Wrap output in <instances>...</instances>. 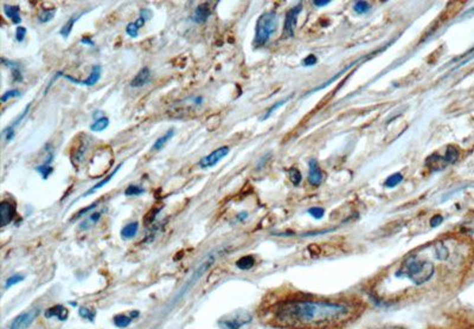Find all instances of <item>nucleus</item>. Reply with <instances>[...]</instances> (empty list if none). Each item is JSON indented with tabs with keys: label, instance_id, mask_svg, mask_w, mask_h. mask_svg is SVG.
Listing matches in <instances>:
<instances>
[{
	"label": "nucleus",
	"instance_id": "nucleus-48",
	"mask_svg": "<svg viewBox=\"0 0 474 329\" xmlns=\"http://www.w3.org/2000/svg\"><path fill=\"white\" fill-rule=\"evenodd\" d=\"M248 218V213L247 212H241L240 215L237 216V220H240V222H243V220H245Z\"/></svg>",
	"mask_w": 474,
	"mask_h": 329
},
{
	"label": "nucleus",
	"instance_id": "nucleus-19",
	"mask_svg": "<svg viewBox=\"0 0 474 329\" xmlns=\"http://www.w3.org/2000/svg\"><path fill=\"white\" fill-rule=\"evenodd\" d=\"M83 15H84V12L74 13V15H72L71 17H70V18H69L68 20H66V23L64 24V25L62 26L61 31H59V34H61L62 37L68 38V37L70 36V33H71L72 27H74V25H75V23H76L77 20H79Z\"/></svg>",
	"mask_w": 474,
	"mask_h": 329
},
{
	"label": "nucleus",
	"instance_id": "nucleus-31",
	"mask_svg": "<svg viewBox=\"0 0 474 329\" xmlns=\"http://www.w3.org/2000/svg\"><path fill=\"white\" fill-rule=\"evenodd\" d=\"M133 320H134V318H133L132 316H127V315L120 314V315H117V316L114 317L113 321H114V324L117 325V327L125 328V327H127V325L131 324Z\"/></svg>",
	"mask_w": 474,
	"mask_h": 329
},
{
	"label": "nucleus",
	"instance_id": "nucleus-27",
	"mask_svg": "<svg viewBox=\"0 0 474 329\" xmlns=\"http://www.w3.org/2000/svg\"><path fill=\"white\" fill-rule=\"evenodd\" d=\"M254 264H255V258L252 256H249V255L248 256H243L236 262L237 268L241 269V270H249V269H251L252 267H254Z\"/></svg>",
	"mask_w": 474,
	"mask_h": 329
},
{
	"label": "nucleus",
	"instance_id": "nucleus-13",
	"mask_svg": "<svg viewBox=\"0 0 474 329\" xmlns=\"http://www.w3.org/2000/svg\"><path fill=\"white\" fill-rule=\"evenodd\" d=\"M151 77H152V73H151V70L149 66H143L142 69L139 70V72L134 76V78L131 80V86L132 88H142L143 86H146L147 83L151 80Z\"/></svg>",
	"mask_w": 474,
	"mask_h": 329
},
{
	"label": "nucleus",
	"instance_id": "nucleus-7",
	"mask_svg": "<svg viewBox=\"0 0 474 329\" xmlns=\"http://www.w3.org/2000/svg\"><path fill=\"white\" fill-rule=\"evenodd\" d=\"M301 9L303 6L299 4L296 8L290 9L286 15V19H284V26H283V32H282V38H290L294 36V30H296L297 26V20H298V16L300 15Z\"/></svg>",
	"mask_w": 474,
	"mask_h": 329
},
{
	"label": "nucleus",
	"instance_id": "nucleus-8",
	"mask_svg": "<svg viewBox=\"0 0 474 329\" xmlns=\"http://www.w3.org/2000/svg\"><path fill=\"white\" fill-rule=\"evenodd\" d=\"M38 315H40V309L25 311V313L18 315V316L11 322V324L9 325L8 329H26L32 323L34 318H36Z\"/></svg>",
	"mask_w": 474,
	"mask_h": 329
},
{
	"label": "nucleus",
	"instance_id": "nucleus-44",
	"mask_svg": "<svg viewBox=\"0 0 474 329\" xmlns=\"http://www.w3.org/2000/svg\"><path fill=\"white\" fill-rule=\"evenodd\" d=\"M139 17H141V18H143L147 22V20H150L153 17V12L151 11L150 9H141V10H140V16Z\"/></svg>",
	"mask_w": 474,
	"mask_h": 329
},
{
	"label": "nucleus",
	"instance_id": "nucleus-1",
	"mask_svg": "<svg viewBox=\"0 0 474 329\" xmlns=\"http://www.w3.org/2000/svg\"><path fill=\"white\" fill-rule=\"evenodd\" d=\"M274 321L294 329H329L349 321L353 315L350 304L332 301L292 300L277 304Z\"/></svg>",
	"mask_w": 474,
	"mask_h": 329
},
{
	"label": "nucleus",
	"instance_id": "nucleus-29",
	"mask_svg": "<svg viewBox=\"0 0 474 329\" xmlns=\"http://www.w3.org/2000/svg\"><path fill=\"white\" fill-rule=\"evenodd\" d=\"M445 159H446V161H447L448 164L455 163L459 159V150H458V148H456V147H454V146H448L447 150H446Z\"/></svg>",
	"mask_w": 474,
	"mask_h": 329
},
{
	"label": "nucleus",
	"instance_id": "nucleus-34",
	"mask_svg": "<svg viewBox=\"0 0 474 329\" xmlns=\"http://www.w3.org/2000/svg\"><path fill=\"white\" fill-rule=\"evenodd\" d=\"M287 173H288L289 180L292 181L294 186H299L301 183V179H303V176H301L300 171L298 169H290L287 171Z\"/></svg>",
	"mask_w": 474,
	"mask_h": 329
},
{
	"label": "nucleus",
	"instance_id": "nucleus-46",
	"mask_svg": "<svg viewBox=\"0 0 474 329\" xmlns=\"http://www.w3.org/2000/svg\"><path fill=\"white\" fill-rule=\"evenodd\" d=\"M81 44L88 45V47H95V42L91 39L90 37H82V39H81Z\"/></svg>",
	"mask_w": 474,
	"mask_h": 329
},
{
	"label": "nucleus",
	"instance_id": "nucleus-25",
	"mask_svg": "<svg viewBox=\"0 0 474 329\" xmlns=\"http://www.w3.org/2000/svg\"><path fill=\"white\" fill-rule=\"evenodd\" d=\"M108 126H110V118L106 116H102V117L97 118V120H95L93 124L90 125V131L94 133H100V132H103L104 129H107Z\"/></svg>",
	"mask_w": 474,
	"mask_h": 329
},
{
	"label": "nucleus",
	"instance_id": "nucleus-32",
	"mask_svg": "<svg viewBox=\"0 0 474 329\" xmlns=\"http://www.w3.org/2000/svg\"><path fill=\"white\" fill-rule=\"evenodd\" d=\"M402 180H403L402 174L401 173H395V174H392V176L389 177L387 180H385L384 186L388 187V188H394V187L397 186L398 184H401Z\"/></svg>",
	"mask_w": 474,
	"mask_h": 329
},
{
	"label": "nucleus",
	"instance_id": "nucleus-18",
	"mask_svg": "<svg viewBox=\"0 0 474 329\" xmlns=\"http://www.w3.org/2000/svg\"><path fill=\"white\" fill-rule=\"evenodd\" d=\"M3 11H4L5 16L8 17L13 24L19 26V24L22 23V18H20V8L18 5L5 4L3 6Z\"/></svg>",
	"mask_w": 474,
	"mask_h": 329
},
{
	"label": "nucleus",
	"instance_id": "nucleus-36",
	"mask_svg": "<svg viewBox=\"0 0 474 329\" xmlns=\"http://www.w3.org/2000/svg\"><path fill=\"white\" fill-rule=\"evenodd\" d=\"M353 10L358 15H363V13L370 11V5H369L368 2H357L356 4H354Z\"/></svg>",
	"mask_w": 474,
	"mask_h": 329
},
{
	"label": "nucleus",
	"instance_id": "nucleus-24",
	"mask_svg": "<svg viewBox=\"0 0 474 329\" xmlns=\"http://www.w3.org/2000/svg\"><path fill=\"white\" fill-rule=\"evenodd\" d=\"M434 255L439 261H447L449 256H451L447 245H445L444 243H437L436 245H434Z\"/></svg>",
	"mask_w": 474,
	"mask_h": 329
},
{
	"label": "nucleus",
	"instance_id": "nucleus-4",
	"mask_svg": "<svg viewBox=\"0 0 474 329\" xmlns=\"http://www.w3.org/2000/svg\"><path fill=\"white\" fill-rule=\"evenodd\" d=\"M216 260V256H215V254L211 253V254H209L208 256H206L204 260H203L201 263H199L197 265V268L195 269L194 271H192V274L190 275V277L188 281H186V283L184 285L181 286V289L179 290V294H178V296L177 297H181L183 295H184V294H186L189 292L190 289L192 288V286H194L196 283L198 282V279L202 277L203 275L205 274L206 271L209 270L210 268L212 267V264H213V262H215Z\"/></svg>",
	"mask_w": 474,
	"mask_h": 329
},
{
	"label": "nucleus",
	"instance_id": "nucleus-45",
	"mask_svg": "<svg viewBox=\"0 0 474 329\" xmlns=\"http://www.w3.org/2000/svg\"><path fill=\"white\" fill-rule=\"evenodd\" d=\"M444 222V217L440 216V215H436V216H434L433 218L430 219V226L431 227H436L440 225V224Z\"/></svg>",
	"mask_w": 474,
	"mask_h": 329
},
{
	"label": "nucleus",
	"instance_id": "nucleus-39",
	"mask_svg": "<svg viewBox=\"0 0 474 329\" xmlns=\"http://www.w3.org/2000/svg\"><path fill=\"white\" fill-rule=\"evenodd\" d=\"M24 276L23 275H19V274H16V275H12L11 277L8 278V281H6V284H5V288L8 289L10 288V286H12V285H15L17 284V283H20L22 281H24Z\"/></svg>",
	"mask_w": 474,
	"mask_h": 329
},
{
	"label": "nucleus",
	"instance_id": "nucleus-37",
	"mask_svg": "<svg viewBox=\"0 0 474 329\" xmlns=\"http://www.w3.org/2000/svg\"><path fill=\"white\" fill-rule=\"evenodd\" d=\"M288 100H289V99H284V100H282V101H280V102H277V103H275V104H274V106H272V107H270V108H269V109H268V110H267V111H266V113H265V115H263V116L261 117V120H262V121H265V120H267V118H268V117H270V116H272V114L274 113V111H275L276 109H279V108H280L281 106H283V104H284V103H286V102H287V101H288Z\"/></svg>",
	"mask_w": 474,
	"mask_h": 329
},
{
	"label": "nucleus",
	"instance_id": "nucleus-21",
	"mask_svg": "<svg viewBox=\"0 0 474 329\" xmlns=\"http://www.w3.org/2000/svg\"><path fill=\"white\" fill-rule=\"evenodd\" d=\"M68 309H65L63 306H54L45 311V316L47 317H57L61 321H65L68 318Z\"/></svg>",
	"mask_w": 474,
	"mask_h": 329
},
{
	"label": "nucleus",
	"instance_id": "nucleus-9",
	"mask_svg": "<svg viewBox=\"0 0 474 329\" xmlns=\"http://www.w3.org/2000/svg\"><path fill=\"white\" fill-rule=\"evenodd\" d=\"M30 107H31V104H27V106L24 108V110L22 111V114L19 115V116H17V118H15V120L12 121V124L11 125H9L8 127H6L4 131H3L2 133V135H3V138L5 139V141L6 142H11L13 139H15V136H16V127L17 126H19L20 125V122H22L24 120V117L26 116V114L29 113V110H30Z\"/></svg>",
	"mask_w": 474,
	"mask_h": 329
},
{
	"label": "nucleus",
	"instance_id": "nucleus-33",
	"mask_svg": "<svg viewBox=\"0 0 474 329\" xmlns=\"http://www.w3.org/2000/svg\"><path fill=\"white\" fill-rule=\"evenodd\" d=\"M142 193H145V188L138 186V185H131V186H128L125 190L126 197H138V195H141Z\"/></svg>",
	"mask_w": 474,
	"mask_h": 329
},
{
	"label": "nucleus",
	"instance_id": "nucleus-30",
	"mask_svg": "<svg viewBox=\"0 0 474 329\" xmlns=\"http://www.w3.org/2000/svg\"><path fill=\"white\" fill-rule=\"evenodd\" d=\"M101 218V213L100 212H95L93 215H90L89 217H87V219L81 224V230H87L89 229L90 226H94L95 224L99 222Z\"/></svg>",
	"mask_w": 474,
	"mask_h": 329
},
{
	"label": "nucleus",
	"instance_id": "nucleus-28",
	"mask_svg": "<svg viewBox=\"0 0 474 329\" xmlns=\"http://www.w3.org/2000/svg\"><path fill=\"white\" fill-rule=\"evenodd\" d=\"M34 170H36L37 173H40V176L43 178L44 180H47L48 178L51 176V173L54 172V169H52L51 164L45 162L38 164V166L34 167Z\"/></svg>",
	"mask_w": 474,
	"mask_h": 329
},
{
	"label": "nucleus",
	"instance_id": "nucleus-12",
	"mask_svg": "<svg viewBox=\"0 0 474 329\" xmlns=\"http://www.w3.org/2000/svg\"><path fill=\"white\" fill-rule=\"evenodd\" d=\"M310 173H308V183H310L312 186H319L322 183V172L319 167V163L317 160L312 159L310 160Z\"/></svg>",
	"mask_w": 474,
	"mask_h": 329
},
{
	"label": "nucleus",
	"instance_id": "nucleus-47",
	"mask_svg": "<svg viewBox=\"0 0 474 329\" xmlns=\"http://www.w3.org/2000/svg\"><path fill=\"white\" fill-rule=\"evenodd\" d=\"M313 4L317 6V8H322V6H326V5H329L330 4V2L329 0H324V2H319V0H315V2H313Z\"/></svg>",
	"mask_w": 474,
	"mask_h": 329
},
{
	"label": "nucleus",
	"instance_id": "nucleus-2",
	"mask_svg": "<svg viewBox=\"0 0 474 329\" xmlns=\"http://www.w3.org/2000/svg\"><path fill=\"white\" fill-rule=\"evenodd\" d=\"M434 272L435 267L431 262L421 260L416 256H409L396 272V277H406L415 285H422L430 281Z\"/></svg>",
	"mask_w": 474,
	"mask_h": 329
},
{
	"label": "nucleus",
	"instance_id": "nucleus-3",
	"mask_svg": "<svg viewBox=\"0 0 474 329\" xmlns=\"http://www.w3.org/2000/svg\"><path fill=\"white\" fill-rule=\"evenodd\" d=\"M277 29V16L274 11L266 12L260 16L256 23L255 39L254 44L256 47H263L268 43L270 37Z\"/></svg>",
	"mask_w": 474,
	"mask_h": 329
},
{
	"label": "nucleus",
	"instance_id": "nucleus-43",
	"mask_svg": "<svg viewBox=\"0 0 474 329\" xmlns=\"http://www.w3.org/2000/svg\"><path fill=\"white\" fill-rule=\"evenodd\" d=\"M97 204H99V202H94V204H91L90 206H88L87 209H83V210H81V211H80L79 213H77V215H75V218H76V219H77V218H81V217H83L84 215H87L88 212L91 211V210H94L95 208H96Z\"/></svg>",
	"mask_w": 474,
	"mask_h": 329
},
{
	"label": "nucleus",
	"instance_id": "nucleus-35",
	"mask_svg": "<svg viewBox=\"0 0 474 329\" xmlns=\"http://www.w3.org/2000/svg\"><path fill=\"white\" fill-rule=\"evenodd\" d=\"M19 96H22V93H20L18 89H11L3 94L2 97H0V101H2L3 103H5L11 99H16V97H19Z\"/></svg>",
	"mask_w": 474,
	"mask_h": 329
},
{
	"label": "nucleus",
	"instance_id": "nucleus-26",
	"mask_svg": "<svg viewBox=\"0 0 474 329\" xmlns=\"http://www.w3.org/2000/svg\"><path fill=\"white\" fill-rule=\"evenodd\" d=\"M56 11H57V9H56V8L42 10L40 15H38V18H37V19H38V22H40L41 24L49 23V22H50V20H52V18H54V17H55Z\"/></svg>",
	"mask_w": 474,
	"mask_h": 329
},
{
	"label": "nucleus",
	"instance_id": "nucleus-20",
	"mask_svg": "<svg viewBox=\"0 0 474 329\" xmlns=\"http://www.w3.org/2000/svg\"><path fill=\"white\" fill-rule=\"evenodd\" d=\"M174 134H175L174 128L168 129V131L165 133L163 136H160V138H158L156 140V142L153 143V146H152V148H151V150H152V152H158V150L163 149L164 146L166 145L168 141H171V139L173 138Z\"/></svg>",
	"mask_w": 474,
	"mask_h": 329
},
{
	"label": "nucleus",
	"instance_id": "nucleus-11",
	"mask_svg": "<svg viewBox=\"0 0 474 329\" xmlns=\"http://www.w3.org/2000/svg\"><path fill=\"white\" fill-rule=\"evenodd\" d=\"M212 13L211 3H203L196 8L194 15L191 17V20L196 24H204L209 20L210 16Z\"/></svg>",
	"mask_w": 474,
	"mask_h": 329
},
{
	"label": "nucleus",
	"instance_id": "nucleus-40",
	"mask_svg": "<svg viewBox=\"0 0 474 329\" xmlns=\"http://www.w3.org/2000/svg\"><path fill=\"white\" fill-rule=\"evenodd\" d=\"M308 213L315 219H321L325 215V210L322 208H311L308 210Z\"/></svg>",
	"mask_w": 474,
	"mask_h": 329
},
{
	"label": "nucleus",
	"instance_id": "nucleus-41",
	"mask_svg": "<svg viewBox=\"0 0 474 329\" xmlns=\"http://www.w3.org/2000/svg\"><path fill=\"white\" fill-rule=\"evenodd\" d=\"M25 37H26V29L24 26L19 25L16 29V39H17V42L22 43V42H24V39H25Z\"/></svg>",
	"mask_w": 474,
	"mask_h": 329
},
{
	"label": "nucleus",
	"instance_id": "nucleus-22",
	"mask_svg": "<svg viewBox=\"0 0 474 329\" xmlns=\"http://www.w3.org/2000/svg\"><path fill=\"white\" fill-rule=\"evenodd\" d=\"M145 23H146V20L143 18H141V17H139L138 19L134 20V22L129 23L128 25L126 26V33H127L129 37L136 38V37H138V34H139L140 29H141V27L145 25Z\"/></svg>",
	"mask_w": 474,
	"mask_h": 329
},
{
	"label": "nucleus",
	"instance_id": "nucleus-6",
	"mask_svg": "<svg viewBox=\"0 0 474 329\" xmlns=\"http://www.w3.org/2000/svg\"><path fill=\"white\" fill-rule=\"evenodd\" d=\"M101 75H102V66L99 65V64L91 66L90 73H89V75H88L87 78H86V79H83V80L77 79V78H75V77H72V76H70V75H65V73H63V72H62V77H63V78L68 79V80H70V82L75 83V85L84 86V87H94V86L96 85V83L100 80Z\"/></svg>",
	"mask_w": 474,
	"mask_h": 329
},
{
	"label": "nucleus",
	"instance_id": "nucleus-10",
	"mask_svg": "<svg viewBox=\"0 0 474 329\" xmlns=\"http://www.w3.org/2000/svg\"><path fill=\"white\" fill-rule=\"evenodd\" d=\"M16 208L12 202L8 200H3L0 202V225L3 227L9 225L15 218Z\"/></svg>",
	"mask_w": 474,
	"mask_h": 329
},
{
	"label": "nucleus",
	"instance_id": "nucleus-23",
	"mask_svg": "<svg viewBox=\"0 0 474 329\" xmlns=\"http://www.w3.org/2000/svg\"><path fill=\"white\" fill-rule=\"evenodd\" d=\"M138 231H139V223H136V222L129 223L126 226H124V229L121 230V236L124 239H132V238H134L136 236Z\"/></svg>",
	"mask_w": 474,
	"mask_h": 329
},
{
	"label": "nucleus",
	"instance_id": "nucleus-15",
	"mask_svg": "<svg viewBox=\"0 0 474 329\" xmlns=\"http://www.w3.org/2000/svg\"><path fill=\"white\" fill-rule=\"evenodd\" d=\"M426 166L433 172H439V171L445 170L448 166V163L445 156L439 155V154H431L430 156L427 157Z\"/></svg>",
	"mask_w": 474,
	"mask_h": 329
},
{
	"label": "nucleus",
	"instance_id": "nucleus-42",
	"mask_svg": "<svg viewBox=\"0 0 474 329\" xmlns=\"http://www.w3.org/2000/svg\"><path fill=\"white\" fill-rule=\"evenodd\" d=\"M317 61H318V59L314 55H310V56H307V57L304 59L303 65L304 66H313V65H315Z\"/></svg>",
	"mask_w": 474,
	"mask_h": 329
},
{
	"label": "nucleus",
	"instance_id": "nucleus-14",
	"mask_svg": "<svg viewBox=\"0 0 474 329\" xmlns=\"http://www.w3.org/2000/svg\"><path fill=\"white\" fill-rule=\"evenodd\" d=\"M250 315H238V316L229 318V320L227 321H222L221 322V325H222L223 329H240L243 327L244 324H247L248 322H250Z\"/></svg>",
	"mask_w": 474,
	"mask_h": 329
},
{
	"label": "nucleus",
	"instance_id": "nucleus-38",
	"mask_svg": "<svg viewBox=\"0 0 474 329\" xmlns=\"http://www.w3.org/2000/svg\"><path fill=\"white\" fill-rule=\"evenodd\" d=\"M80 315H81V317L86 318V320L90 321V322H93L95 318V311L88 309V308L86 307L80 308Z\"/></svg>",
	"mask_w": 474,
	"mask_h": 329
},
{
	"label": "nucleus",
	"instance_id": "nucleus-16",
	"mask_svg": "<svg viewBox=\"0 0 474 329\" xmlns=\"http://www.w3.org/2000/svg\"><path fill=\"white\" fill-rule=\"evenodd\" d=\"M2 63L6 66V68H9L10 70H11L13 82H18V83L22 82L23 72H22V66H20L19 63L11 61V59H6L4 57L2 58Z\"/></svg>",
	"mask_w": 474,
	"mask_h": 329
},
{
	"label": "nucleus",
	"instance_id": "nucleus-5",
	"mask_svg": "<svg viewBox=\"0 0 474 329\" xmlns=\"http://www.w3.org/2000/svg\"><path fill=\"white\" fill-rule=\"evenodd\" d=\"M229 153H230V148L228 146L220 147V148L212 150V152L208 154L206 156L202 157L198 162L199 167H201L202 170L211 169V167L216 166L221 160L224 159V157H226Z\"/></svg>",
	"mask_w": 474,
	"mask_h": 329
},
{
	"label": "nucleus",
	"instance_id": "nucleus-17",
	"mask_svg": "<svg viewBox=\"0 0 474 329\" xmlns=\"http://www.w3.org/2000/svg\"><path fill=\"white\" fill-rule=\"evenodd\" d=\"M122 166H124V162H121V163H119V164H118V167H117V169H115V170L113 171V172H112V173L110 174V176H107L106 178H104V179H102V180H100V181H99V183H97V184H95V185H94V186H93V187H91V188H89V190H88V191L86 192V193H84V194L82 195V197H88V195H90V194H93V193H95V192H96L97 190H100V188H102V187H104V186H106V185H107L108 183H110V181H111L112 179H113V178H114L115 176H117V174H118V172H119V171H120V169H121V167H122Z\"/></svg>",
	"mask_w": 474,
	"mask_h": 329
}]
</instances>
